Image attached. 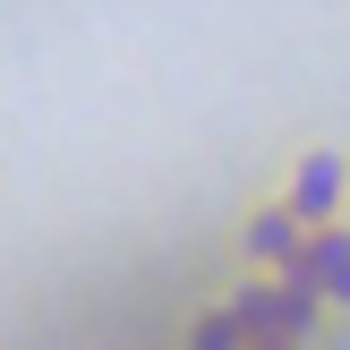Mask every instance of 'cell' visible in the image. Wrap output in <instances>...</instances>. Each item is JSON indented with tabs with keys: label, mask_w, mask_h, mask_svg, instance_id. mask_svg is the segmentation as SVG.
Instances as JSON below:
<instances>
[{
	"label": "cell",
	"mask_w": 350,
	"mask_h": 350,
	"mask_svg": "<svg viewBox=\"0 0 350 350\" xmlns=\"http://www.w3.org/2000/svg\"><path fill=\"white\" fill-rule=\"evenodd\" d=\"M273 197H282L299 222L350 214V146L342 137H299V146L273 163Z\"/></svg>",
	"instance_id": "cell-1"
},
{
	"label": "cell",
	"mask_w": 350,
	"mask_h": 350,
	"mask_svg": "<svg viewBox=\"0 0 350 350\" xmlns=\"http://www.w3.org/2000/svg\"><path fill=\"white\" fill-rule=\"evenodd\" d=\"M299 239H308V222L291 214V205L273 197V188H256V197L231 214L222 248H231V265H248V273H282L291 256H299Z\"/></svg>",
	"instance_id": "cell-2"
},
{
	"label": "cell",
	"mask_w": 350,
	"mask_h": 350,
	"mask_svg": "<svg viewBox=\"0 0 350 350\" xmlns=\"http://www.w3.org/2000/svg\"><path fill=\"white\" fill-rule=\"evenodd\" d=\"M291 282L308 291V299L325 308V325H350V214L334 222H308V239H299V256H291Z\"/></svg>",
	"instance_id": "cell-3"
}]
</instances>
